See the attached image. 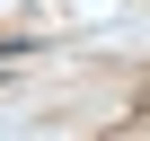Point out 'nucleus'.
<instances>
[{
  "instance_id": "obj_1",
  "label": "nucleus",
  "mask_w": 150,
  "mask_h": 141,
  "mask_svg": "<svg viewBox=\"0 0 150 141\" xmlns=\"http://www.w3.org/2000/svg\"><path fill=\"white\" fill-rule=\"evenodd\" d=\"M141 115H150V106H141Z\"/></svg>"
}]
</instances>
